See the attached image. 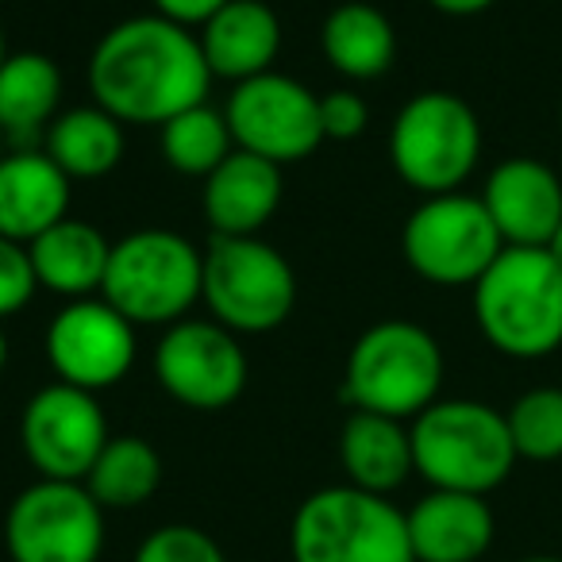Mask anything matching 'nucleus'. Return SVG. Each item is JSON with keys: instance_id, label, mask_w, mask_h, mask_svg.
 Wrapping results in <instances>:
<instances>
[{"instance_id": "1", "label": "nucleus", "mask_w": 562, "mask_h": 562, "mask_svg": "<svg viewBox=\"0 0 562 562\" xmlns=\"http://www.w3.org/2000/svg\"><path fill=\"white\" fill-rule=\"evenodd\" d=\"M209 81L201 40L158 12L116 24L89 58V89L120 124H170L204 104Z\"/></svg>"}, {"instance_id": "2", "label": "nucleus", "mask_w": 562, "mask_h": 562, "mask_svg": "<svg viewBox=\"0 0 562 562\" xmlns=\"http://www.w3.org/2000/svg\"><path fill=\"white\" fill-rule=\"evenodd\" d=\"M474 321L497 355L551 359L562 347V266L547 247H505L474 281Z\"/></svg>"}, {"instance_id": "3", "label": "nucleus", "mask_w": 562, "mask_h": 562, "mask_svg": "<svg viewBox=\"0 0 562 562\" xmlns=\"http://www.w3.org/2000/svg\"><path fill=\"white\" fill-rule=\"evenodd\" d=\"M408 436H413L416 474L431 490L490 497L513 477L516 462H520L505 413H497L485 401H436L416 416Z\"/></svg>"}, {"instance_id": "4", "label": "nucleus", "mask_w": 562, "mask_h": 562, "mask_svg": "<svg viewBox=\"0 0 562 562\" xmlns=\"http://www.w3.org/2000/svg\"><path fill=\"white\" fill-rule=\"evenodd\" d=\"M443 347L413 321H382L351 347L344 397L355 413H378L393 420H416L439 401Z\"/></svg>"}, {"instance_id": "5", "label": "nucleus", "mask_w": 562, "mask_h": 562, "mask_svg": "<svg viewBox=\"0 0 562 562\" xmlns=\"http://www.w3.org/2000/svg\"><path fill=\"white\" fill-rule=\"evenodd\" d=\"M290 554L293 562H416L405 513L355 485H328L301 501Z\"/></svg>"}, {"instance_id": "6", "label": "nucleus", "mask_w": 562, "mask_h": 562, "mask_svg": "<svg viewBox=\"0 0 562 562\" xmlns=\"http://www.w3.org/2000/svg\"><path fill=\"white\" fill-rule=\"evenodd\" d=\"M204 255L178 232L147 227L112 243L101 297L132 324H178L201 301Z\"/></svg>"}, {"instance_id": "7", "label": "nucleus", "mask_w": 562, "mask_h": 562, "mask_svg": "<svg viewBox=\"0 0 562 562\" xmlns=\"http://www.w3.org/2000/svg\"><path fill=\"white\" fill-rule=\"evenodd\" d=\"M390 158L416 193H459L482 162V120L462 97L428 89L393 120Z\"/></svg>"}, {"instance_id": "8", "label": "nucleus", "mask_w": 562, "mask_h": 562, "mask_svg": "<svg viewBox=\"0 0 562 562\" xmlns=\"http://www.w3.org/2000/svg\"><path fill=\"white\" fill-rule=\"evenodd\" d=\"M201 297L227 331L258 336L290 316L297 278L290 262L255 235H212V247L204 250Z\"/></svg>"}, {"instance_id": "9", "label": "nucleus", "mask_w": 562, "mask_h": 562, "mask_svg": "<svg viewBox=\"0 0 562 562\" xmlns=\"http://www.w3.org/2000/svg\"><path fill=\"white\" fill-rule=\"evenodd\" d=\"M401 250L416 278L443 290L459 285L474 290V281L505 250V239L485 212L482 196L459 189V193L424 196V204H416L401 232Z\"/></svg>"}, {"instance_id": "10", "label": "nucleus", "mask_w": 562, "mask_h": 562, "mask_svg": "<svg viewBox=\"0 0 562 562\" xmlns=\"http://www.w3.org/2000/svg\"><path fill=\"white\" fill-rule=\"evenodd\" d=\"M4 547L12 562H101L104 508L86 482L40 477L12 501Z\"/></svg>"}, {"instance_id": "11", "label": "nucleus", "mask_w": 562, "mask_h": 562, "mask_svg": "<svg viewBox=\"0 0 562 562\" xmlns=\"http://www.w3.org/2000/svg\"><path fill=\"white\" fill-rule=\"evenodd\" d=\"M227 127L239 150L270 162H297L324 143L321 97L285 74H258L227 97Z\"/></svg>"}, {"instance_id": "12", "label": "nucleus", "mask_w": 562, "mask_h": 562, "mask_svg": "<svg viewBox=\"0 0 562 562\" xmlns=\"http://www.w3.org/2000/svg\"><path fill=\"white\" fill-rule=\"evenodd\" d=\"M109 439L101 401L66 382L35 393L20 420L24 454L50 482H86Z\"/></svg>"}, {"instance_id": "13", "label": "nucleus", "mask_w": 562, "mask_h": 562, "mask_svg": "<svg viewBox=\"0 0 562 562\" xmlns=\"http://www.w3.org/2000/svg\"><path fill=\"white\" fill-rule=\"evenodd\" d=\"M155 374L178 405L227 408L247 385V355L235 331L209 321H178L155 351Z\"/></svg>"}, {"instance_id": "14", "label": "nucleus", "mask_w": 562, "mask_h": 562, "mask_svg": "<svg viewBox=\"0 0 562 562\" xmlns=\"http://www.w3.org/2000/svg\"><path fill=\"white\" fill-rule=\"evenodd\" d=\"M47 362L58 382L78 390H109L135 367V324L109 301L81 297L47 328Z\"/></svg>"}, {"instance_id": "15", "label": "nucleus", "mask_w": 562, "mask_h": 562, "mask_svg": "<svg viewBox=\"0 0 562 562\" xmlns=\"http://www.w3.org/2000/svg\"><path fill=\"white\" fill-rule=\"evenodd\" d=\"M482 204L505 247H547L562 224V178L539 158H505L485 178Z\"/></svg>"}, {"instance_id": "16", "label": "nucleus", "mask_w": 562, "mask_h": 562, "mask_svg": "<svg viewBox=\"0 0 562 562\" xmlns=\"http://www.w3.org/2000/svg\"><path fill=\"white\" fill-rule=\"evenodd\" d=\"M416 562H477L493 547L497 520L477 493L431 490L405 513Z\"/></svg>"}, {"instance_id": "17", "label": "nucleus", "mask_w": 562, "mask_h": 562, "mask_svg": "<svg viewBox=\"0 0 562 562\" xmlns=\"http://www.w3.org/2000/svg\"><path fill=\"white\" fill-rule=\"evenodd\" d=\"M70 209V178L47 150H16L0 158V235L12 243L40 239L63 224Z\"/></svg>"}, {"instance_id": "18", "label": "nucleus", "mask_w": 562, "mask_h": 562, "mask_svg": "<svg viewBox=\"0 0 562 562\" xmlns=\"http://www.w3.org/2000/svg\"><path fill=\"white\" fill-rule=\"evenodd\" d=\"M196 40L212 78H227L239 86L258 74H270V63L281 47V20L262 0H227Z\"/></svg>"}, {"instance_id": "19", "label": "nucleus", "mask_w": 562, "mask_h": 562, "mask_svg": "<svg viewBox=\"0 0 562 562\" xmlns=\"http://www.w3.org/2000/svg\"><path fill=\"white\" fill-rule=\"evenodd\" d=\"M281 166L250 150H232L204 178V216L216 235H255L278 212Z\"/></svg>"}, {"instance_id": "20", "label": "nucleus", "mask_w": 562, "mask_h": 562, "mask_svg": "<svg viewBox=\"0 0 562 562\" xmlns=\"http://www.w3.org/2000/svg\"><path fill=\"white\" fill-rule=\"evenodd\" d=\"M339 459L347 470V485L355 490L390 497L393 490L416 474L413 462V436L405 420L378 413H351L339 431Z\"/></svg>"}, {"instance_id": "21", "label": "nucleus", "mask_w": 562, "mask_h": 562, "mask_svg": "<svg viewBox=\"0 0 562 562\" xmlns=\"http://www.w3.org/2000/svg\"><path fill=\"white\" fill-rule=\"evenodd\" d=\"M27 258L43 290L81 301L104 285L112 243L97 227L66 216L63 224L47 227L40 239L27 243Z\"/></svg>"}, {"instance_id": "22", "label": "nucleus", "mask_w": 562, "mask_h": 562, "mask_svg": "<svg viewBox=\"0 0 562 562\" xmlns=\"http://www.w3.org/2000/svg\"><path fill=\"white\" fill-rule=\"evenodd\" d=\"M321 47L331 70H339L351 81L382 78L397 58V35L382 9L374 4H339L328 12L321 32Z\"/></svg>"}, {"instance_id": "23", "label": "nucleus", "mask_w": 562, "mask_h": 562, "mask_svg": "<svg viewBox=\"0 0 562 562\" xmlns=\"http://www.w3.org/2000/svg\"><path fill=\"white\" fill-rule=\"evenodd\" d=\"M63 101V74L40 50H20L0 66V132L12 139H32L55 124Z\"/></svg>"}, {"instance_id": "24", "label": "nucleus", "mask_w": 562, "mask_h": 562, "mask_svg": "<svg viewBox=\"0 0 562 562\" xmlns=\"http://www.w3.org/2000/svg\"><path fill=\"white\" fill-rule=\"evenodd\" d=\"M47 155L66 178H104L124 158V127L101 104L70 109L50 124Z\"/></svg>"}, {"instance_id": "25", "label": "nucleus", "mask_w": 562, "mask_h": 562, "mask_svg": "<svg viewBox=\"0 0 562 562\" xmlns=\"http://www.w3.org/2000/svg\"><path fill=\"white\" fill-rule=\"evenodd\" d=\"M158 482H162V459L155 447L139 436H120L104 443L101 459L86 477V490L101 508H139L143 501L155 497Z\"/></svg>"}, {"instance_id": "26", "label": "nucleus", "mask_w": 562, "mask_h": 562, "mask_svg": "<svg viewBox=\"0 0 562 562\" xmlns=\"http://www.w3.org/2000/svg\"><path fill=\"white\" fill-rule=\"evenodd\" d=\"M232 150L235 139L227 116L209 104H193V109L178 112L170 124H162V155L178 173L209 178Z\"/></svg>"}, {"instance_id": "27", "label": "nucleus", "mask_w": 562, "mask_h": 562, "mask_svg": "<svg viewBox=\"0 0 562 562\" xmlns=\"http://www.w3.org/2000/svg\"><path fill=\"white\" fill-rule=\"evenodd\" d=\"M516 459L559 462L562 459V385H531L505 413Z\"/></svg>"}, {"instance_id": "28", "label": "nucleus", "mask_w": 562, "mask_h": 562, "mask_svg": "<svg viewBox=\"0 0 562 562\" xmlns=\"http://www.w3.org/2000/svg\"><path fill=\"white\" fill-rule=\"evenodd\" d=\"M132 562H227L220 543L193 524H166L139 543Z\"/></svg>"}, {"instance_id": "29", "label": "nucleus", "mask_w": 562, "mask_h": 562, "mask_svg": "<svg viewBox=\"0 0 562 562\" xmlns=\"http://www.w3.org/2000/svg\"><path fill=\"white\" fill-rule=\"evenodd\" d=\"M35 270H32V258H27L24 243H12L0 235V321L32 301L35 293Z\"/></svg>"}, {"instance_id": "30", "label": "nucleus", "mask_w": 562, "mask_h": 562, "mask_svg": "<svg viewBox=\"0 0 562 562\" xmlns=\"http://www.w3.org/2000/svg\"><path fill=\"white\" fill-rule=\"evenodd\" d=\"M370 109L359 93L351 89H339V93L321 97V127L324 139H355V135L367 132Z\"/></svg>"}, {"instance_id": "31", "label": "nucleus", "mask_w": 562, "mask_h": 562, "mask_svg": "<svg viewBox=\"0 0 562 562\" xmlns=\"http://www.w3.org/2000/svg\"><path fill=\"white\" fill-rule=\"evenodd\" d=\"M227 0H155L158 16L173 20L181 27H204Z\"/></svg>"}, {"instance_id": "32", "label": "nucleus", "mask_w": 562, "mask_h": 562, "mask_svg": "<svg viewBox=\"0 0 562 562\" xmlns=\"http://www.w3.org/2000/svg\"><path fill=\"white\" fill-rule=\"evenodd\" d=\"M431 9L447 12V16H477V12L493 9L497 0H428Z\"/></svg>"}, {"instance_id": "33", "label": "nucleus", "mask_w": 562, "mask_h": 562, "mask_svg": "<svg viewBox=\"0 0 562 562\" xmlns=\"http://www.w3.org/2000/svg\"><path fill=\"white\" fill-rule=\"evenodd\" d=\"M547 250H551V258L562 266V224L554 227V235H551V243H547Z\"/></svg>"}, {"instance_id": "34", "label": "nucleus", "mask_w": 562, "mask_h": 562, "mask_svg": "<svg viewBox=\"0 0 562 562\" xmlns=\"http://www.w3.org/2000/svg\"><path fill=\"white\" fill-rule=\"evenodd\" d=\"M516 562H562V554H524Z\"/></svg>"}, {"instance_id": "35", "label": "nucleus", "mask_w": 562, "mask_h": 562, "mask_svg": "<svg viewBox=\"0 0 562 562\" xmlns=\"http://www.w3.org/2000/svg\"><path fill=\"white\" fill-rule=\"evenodd\" d=\"M4 362H9V339L0 331V374H4Z\"/></svg>"}, {"instance_id": "36", "label": "nucleus", "mask_w": 562, "mask_h": 562, "mask_svg": "<svg viewBox=\"0 0 562 562\" xmlns=\"http://www.w3.org/2000/svg\"><path fill=\"white\" fill-rule=\"evenodd\" d=\"M4 58H9V50H4V32H0V66H4Z\"/></svg>"}, {"instance_id": "37", "label": "nucleus", "mask_w": 562, "mask_h": 562, "mask_svg": "<svg viewBox=\"0 0 562 562\" xmlns=\"http://www.w3.org/2000/svg\"><path fill=\"white\" fill-rule=\"evenodd\" d=\"M0 158H4V132H0Z\"/></svg>"}, {"instance_id": "38", "label": "nucleus", "mask_w": 562, "mask_h": 562, "mask_svg": "<svg viewBox=\"0 0 562 562\" xmlns=\"http://www.w3.org/2000/svg\"><path fill=\"white\" fill-rule=\"evenodd\" d=\"M559 132H562V104H559Z\"/></svg>"}]
</instances>
